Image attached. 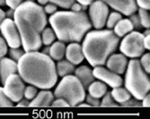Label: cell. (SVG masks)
<instances>
[{
  "instance_id": "74e56055",
  "label": "cell",
  "mask_w": 150,
  "mask_h": 119,
  "mask_svg": "<svg viewBox=\"0 0 150 119\" xmlns=\"http://www.w3.org/2000/svg\"><path fill=\"white\" fill-rule=\"evenodd\" d=\"M44 12L46 13V14H50V15H52L54 14L55 12H57V6L55 4L53 3H48L45 5V7L43 8Z\"/></svg>"
},
{
  "instance_id": "cb8c5ba5",
  "label": "cell",
  "mask_w": 150,
  "mask_h": 119,
  "mask_svg": "<svg viewBox=\"0 0 150 119\" xmlns=\"http://www.w3.org/2000/svg\"><path fill=\"white\" fill-rule=\"evenodd\" d=\"M103 100L101 102V107L103 108H117L119 107V104L113 99L111 92H106L103 96Z\"/></svg>"
},
{
  "instance_id": "bcb514c9",
  "label": "cell",
  "mask_w": 150,
  "mask_h": 119,
  "mask_svg": "<svg viewBox=\"0 0 150 119\" xmlns=\"http://www.w3.org/2000/svg\"><path fill=\"white\" fill-rule=\"evenodd\" d=\"M50 2V0H38V3L40 5H46Z\"/></svg>"
},
{
  "instance_id": "2e32d148",
  "label": "cell",
  "mask_w": 150,
  "mask_h": 119,
  "mask_svg": "<svg viewBox=\"0 0 150 119\" xmlns=\"http://www.w3.org/2000/svg\"><path fill=\"white\" fill-rule=\"evenodd\" d=\"M17 72V62L10 58L0 59V78L2 84L5 83L6 78L13 73Z\"/></svg>"
},
{
  "instance_id": "60d3db41",
  "label": "cell",
  "mask_w": 150,
  "mask_h": 119,
  "mask_svg": "<svg viewBox=\"0 0 150 119\" xmlns=\"http://www.w3.org/2000/svg\"><path fill=\"white\" fill-rule=\"evenodd\" d=\"M142 105L143 107H149V105H150V96H149V93H147L142 99Z\"/></svg>"
},
{
  "instance_id": "277c9868",
  "label": "cell",
  "mask_w": 150,
  "mask_h": 119,
  "mask_svg": "<svg viewBox=\"0 0 150 119\" xmlns=\"http://www.w3.org/2000/svg\"><path fill=\"white\" fill-rule=\"evenodd\" d=\"M85 36L82 50L85 58L93 67L104 65L120 43V37L112 29L90 31Z\"/></svg>"
},
{
  "instance_id": "9a60e30c",
  "label": "cell",
  "mask_w": 150,
  "mask_h": 119,
  "mask_svg": "<svg viewBox=\"0 0 150 119\" xmlns=\"http://www.w3.org/2000/svg\"><path fill=\"white\" fill-rule=\"evenodd\" d=\"M54 100V95L49 90H42L38 92L37 95L30 102L29 107L32 108H47L50 107Z\"/></svg>"
},
{
  "instance_id": "f6af8a7d",
  "label": "cell",
  "mask_w": 150,
  "mask_h": 119,
  "mask_svg": "<svg viewBox=\"0 0 150 119\" xmlns=\"http://www.w3.org/2000/svg\"><path fill=\"white\" fill-rule=\"evenodd\" d=\"M6 18V13L0 8V24H2V22L4 21V19Z\"/></svg>"
},
{
  "instance_id": "d6a6232c",
  "label": "cell",
  "mask_w": 150,
  "mask_h": 119,
  "mask_svg": "<svg viewBox=\"0 0 150 119\" xmlns=\"http://www.w3.org/2000/svg\"><path fill=\"white\" fill-rule=\"evenodd\" d=\"M120 105H122V107H127V108H135V107H141L142 104L140 102H139L138 99H131V98L127 100L126 102L120 104Z\"/></svg>"
},
{
  "instance_id": "7c38bea8",
  "label": "cell",
  "mask_w": 150,
  "mask_h": 119,
  "mask_svg": "<svg viewBox=\"0 0 150 119\" xmlns=\"http://www.w3.org/2000/svg\"><path fill=\"white\" fill-rule=\"evenodd\" d=\"M107 6L114 10L121 13L124 16H129L138 11V6L136 0H102Z\"/></svg>"
},
{
  "instance_id": "f35d334b",
  "label": "cell",
  "mask_w": 150,
  "mask_h": 119,
  "mask_svg": "<svg viewBox=\"0 0 150 119\" xmlns=\"http://www.w3.org/2000/svg\"><path fill=\"white\" fill-rule=\"evenodd\" d=\"M136 3H137L138 6L141 8L146 9V10H149L150 8V0H136Z\"/></svg>"
},
{
  "instance_id": "f1b7e54d",
  "label": "cell",
  "mask_w": 150,
  "mask_h": 119,
  "mask_svg": "<svg viewBox=\"0 0 150 119\" xmlns=\"http://www.w3.org/2000/svg\"><path fill=\"white\" fill-rule=\"evenodd\" d=\"M24 51L21 50L20 47L19 48H10L9 50V55L11 57L12 60H13L15 61H18L20 60V58L24 54Z\"/></svg>"
},
{
  "instance_id": "8992f818",
  "label": "cell",
  "mask_w": 150,
  "mask_h": 119,
  "mask_svg": "<svg viewBox=\"0 0 150 119\" xmlns=\"http://www.w3.org/2000/svg\"><path fill=\"white\" fill-rule=\"evenodd\" d=\"M53 95L57 98L66 100L70 107H76L80 103L84 102L86 89L78 78L71 74L63 77Z\"/></svg>"
},
{
  "instance_id": "ac0fdd59",
  "label": "cell",
  "mask_w": 150,
  "mask_h": 119,
  "mask_svg": "<svg viewBox=\"0 0 150 119\" xmlns=\"http://www.w3.org/2000/svg\"><path fill=\"white\" fill-rule=\"evenodd\" d=\"M114 33L118 37H123L133 31L134 27L129 19H120L113 28Z\"/></svg>"
},
{
  "instance_id": "30bf717a",
  "label": "cell",
  "mask_w": 150,
  "mask_h": 119,
  "mask_svg": "<svg viewBox=\"0 0 150 119\" xmlns=\"http://www.w3.org/2000/svg\"><path fill=\"white\" fill-rule=\"evenodd\" d=\"M0 31L10 48H19L22 45L21 37L15 21L11 18H5L0 24Z\"/></svg>"
},
{
  "instance_id": "83f0119b",
  "label": "cell",
  "mask_w": 150,
  "mask_h": 119,
  "mask_svg": "<svg viewBox=\"0 0 150 119\" xmlns=\"http://www.w3.org/2000/svg\"><path fill=\"white\" fill-rule=\"evenodd\" d=\"M0 107L1 108L13 107V102L7 98L4 91V88L1 87H0Z\"/></svg>"
},
{
  "instance_id": "4fadbf2b",
  "label": "cell",
  "mask_w": 150,
  "mask_h": 119,
  "mask_svg": "<svg viewBox=\"0 0 150 119\" xmlns=\"http://www.w3.org/2000/svg\"><path fill=\"white\" fill-rule=\"evenodd\" d=\"M107 69L116 74H123L128 66V60L124 54H112L106 61Z\"/></svg>"
},
{
  "instance_id": "8fae6325",
  "label": "cell",
  "mask_w": 150,
  "mask_h": 119,
  "mask_svg": "<svg viewBox=\"0 0 150 119\" xmlns=\"http://www.w3.org/2000/svg\"><path fill=\"white\" fill-rule=\"evenodd\" d=\"M93 74L95 78H98L99 81L103 83L109 85L111 88L121 87L123 81L119 74H116L110 70L105 69L103 66H96L93 71Z\"/></svg>"
},
{
  "instance_id": "5bb4252c",
  "label": "cell",
  "mask_w": 150,
  "mask_h": 119,
  "mask_svg": "<svg viewBox=\"0 0 150 119\" xmlns=\"http://www.w3.org/2000/svg\"><path fill=\"white\" fill-rule=\"evenodd\" d=\"M65 55L67 60L74 65L80 64L85 59L82 46L78 43H72L66 47Z\"/></svg>"
},
{
  "instance_id": "ee69618b",
  "label": "cell",
  "mask_w": 150,
  "mask_h": 119,
  "mask_svg": "<svg viewBox=\"0 0 150 119\" xmlns=\"http://www.w3.org/2000/svg\"><path fill=\"white\" fill-rule=\"evenodd\" d=\"M78 3H80L81 5H84V6H88L90 5L92 2H93L94 0H76Z\"/></svg>"
},
{
  "instance_id": "d6986e66",
  "label": "cell",
  "mask_w": 150,
  "mask_h": 119,
  "mask_svg": "<svg viewBox=\"0 0 150 119\" xmlns=\"http://www.w3.org/2000/svg\"><path fill=\"white\" fill-rule=\"evenodd\" d=\"M66 51V46L62 42H55L51 44L50 47V52L49 55L52 60L55 61H60L65 56Z\"/></svg>"
},
{
  "instance_id": "44dd1931",
  "label": "cell",
  "mask_w": 150,
  "mask_h": 119,
  "mask_svg": "<svg viewBox=\"0 0 150 119\" xmlns=\"http://www.w3.org/2000/svg\"><path fill=\"white\" fill-rule=\"evenodd\" d=\"M75 65L72 64L69 61H59V62L56 65V71L58 76L65 77L67 75H71L75 71Z\"/></svg>"
},
{
  "instance_id": "1f68e13d",
  "label": "cell",
  "mask_w": 150,
  "mask_h": 119,
  "mask_svg": "<svg viewBox=\"0 0 150 119\" xmlns=\"http://www.w3.org/2000/svg\"><path fill=\"white\" fill-rule=\"evenodd\" d=\"M86 101L87 102V104L90 105V107H93V108H98L101 107V102L100 99L97 98H94L93 96H91L90 94L86 96Z\"/></svg>"
},
{
  "instance_id": "f546056e",
  "label": "cell",
  "mask_w": 150,
  "mask_h": 119,
  "mask_svg": "<svg viewBox=\"0 0 150 119\" xmlns=\"http://www.w3.org/2000/svg\"><path fill=\"white\" fill-rule=\"evenodd\" d=\"M50 3L55 4L65 9H70L71 6L76 2V0H50Z\"/></svg>"
},
{
  "instance_id": "ffe728a7",
  "label": "cell",
  "mask_w": 150,
  "mask_h": 119,
  "mask_svg": "<svg viewBox=\"0 0 150 119\" xmlns=\"http://www.w3.org/2000/svg\"><path fill=\"white\" fill-rule=\"evenodd\" d=\"M89 94L94 98H100L107 92V86L103 81H93L87 88Z\"/></svg>"
},
{
  "instance_id": "7dc6e473",
  "label": "cell",
  "mask_w": 150,
  "mask_h": 119,
  "mask_svg": "<svg viewBox=\"0 0 150 119\" xmlns=\"http://www.w3.org/2000/svg\"><path fill=\"white\" fill-rule=\"evenodd\" d=\"M78 105V107H80V108H84V107H86V108H90V105L86 103H83V102H82V103H80L79 105Z\"/></svg>"
},
{
  "instance_id": "7402d4cb",
  "label": "cell",
  "mask_w": 150,
  "mask_h": 119,
  "mask_svg": "<svg viewBox=\"0 0 150 119\" xmlns=\"http://www.w3.org/2000/svg\"><path fill=\"white\" fill-rule=\"evenodd\" d=\"M111 94H112L113 99L119 105L126 102L127 100H129L131 98V94L129 93V92L126 88H121V87L113 88L112 91L111 92Z\"/></svg>"
},
{
  "instance_id": "6da1fadb",
  "label": "cell",
  "mask_w": 150,
  "mask_h": 119,
  "mask_svg": "<svg viewBox=\"0 0 150 119\" xmlns=\"http://www.w3.org/2000/svg\"><path fill=\"white\" fill-rule=\"evenodd\" d=\"M13 21L19 31L23 51L40 50L42 45V33L48 23L43 8L33 1H25L15 10Z\"/></svg>"
},
{
  "instance_id": "c3c4849f",
  "label": "cell",
  "mask_w": 150,
  "mask_h": 119,
  "mask_svg": "<svg viewBox=\"0 0 150 119\" xmlns=\"http://www.w3.org/2000/svg\"><path fill=\"white\" fill-rule=\"evenodd\" d=\"M6 4V0H0V6H4Z\"/></svg>"
},
{
  "instance_id": "7bdbcfd3",
  "label": "cell",
  "mask_w": 150,
  "mask_h": 119,
  "mask_svg": "<svg viewBox=\"0 0 150 119\" xmlns=\"http://www.w3.org/2000/svg\"><path fill=\"white\" fill-rule=\"evenodd\" d=\"M144 46L146 50H149L150 48V35L144 36Z\"/></svg>"
},
{
  "instance_id": "4316f807",
  "label": "cell",
  "mask_w": 150,
  "mask_h": 119,
  "mask_svg": "<svg viewBox=\"0 0 150 119\" xmlns=\"http://www.w3.org/2000/svg\"><path fill=\"white\" fill-rule=\"evenodd\" d=\"M38 93V90H37V88L31 85V86H28L24 88V92H23V97L28 99V100H32L35 98V96L37 95Z\"/></svg>"
},
{
  "instance_id": "681fc988",
  "label": "cell",
  "mask_w": 150,
  "mask_h": 119,
  "mask_svg": "<svg viewBox=\"0 0 150 119\" xmlns=\"http://www.w3.org/2000/svg\"><path fill=\"white\" fill-rule=\"evenodd\" d=\"M27 1H34V0H27Z\"/></svg>"
},
{
  "instance_id": "5b68a950",
  "label": "cell",
  "mask_w": 150,
  "mask_h": 119,
  "mask_svg": "<svg viewBox=\"0 0 150 119\" xmlns=\"http://www.w3.org/2000/svg\"><path fill=\"white\" fill-rule=\"evenodd\" d=\"M125 88L138 100H141L150 90V81L142 68L140 61L132 59L128 62L125 75Z\"/></svg>"
},
{
  "instance_id": "ba28073f",
  "label": "cell",
  "mask_w": 150,
  "mask_h": 119,
  "mask_svg": "<svg viewBox=\"0 0 150 119\" xmlns=\"http://www.w3.org/2000/svg\"><path fill=\"white\" fill-rule=\"evenodd\" d=\"M3 85L6 95L12 102L17 103L22 98H23L25 86L20 75L16 73L9 75Z\"/></svg>"
},
{
  "instance_id": "52a82bcc",
  "label": "cell",
  "mask_w": 150,
  "mask_h": 119,
  "mask_svg": "<svg viewBox=\"0 0 150 119\" xmlns=\"http://www.w3.org/2000/svg\"><path fill=\"white\" fill-rule=\"evenodd\" d=\"M120 50L122 54L131 59H137L142 56L146 50L144 46V35L137 31L130 32L121 41Z\"/></svg>"
},
{
  "instance_id": "4dcf8cb0",
  "label": "cell",
  "mask_w": 150,
  "mask_h": 119,
  "mask_svg": "<svg viewBox=\"0 0 150 119\" xmlns=\"http://www.w3.org/2000/svg\"><path fill=\"white\" fill-rule=\"evenodd\" d=\"M140 63H141V66L144 69V71L146 73H149L150 72V64H149L150 63V54L149 53L144 54L141 58Z\"/></svg>"
},
{
  "instance_id": "d4e9b609",
  "label": "cell",
  "mask_w": 150,
  "mask_h": 119,
  "mask_svg": "<svg viewBox=\"0 0 150 119\" xmlns=\"http://www.w3.org/2000/svg\"><path fill=\"white\" fill-rule=\"evenodd\" d=\"M138 11H139V15L138 16L139 17L141 25L143 26V27L148 29L150 27V18H149L148 10L139 7V8H138Z\"/></svg>"
},
{
  "instance_id": "603a6c76",
  "label": "cell",
  "mask_w": 150,
  "mask_h": 119,
  "mask_svg": "<svg viewBox=\"0 0 150 119\" xmlns=\"http://www.w3.org/2000/svg\"><path fill=\"white\" fill-rule=\"evenodd\" d=\"M56 39V34L52 28L45 27L42 33V43L46 46H49L54 43Z\"/></svg>"
},
{
  "instance_id": "9c48e42d",
  "label": "cell",
  "mask_w": 150,
  "mask_h": 119,
  "mask_svg": "<svg viewBox=\"0 0 150 119\" xmlns=\"http://www.w3.org/2000/svg\"><path fill=\"white\" fill-rule=\"evenodd\" d=\"M108 16L109 7L102 0H94L90 4V22L95 29H102L104 27Z\"/></svg>"
},
{
  "instance_id": "ab89813d",
  "label": "cell",
  "mask_w": 150,
  "mask_h": 119,
  "mask_svg": "<svg viewBox=\"0 0 150 119\" xmlns=\"http://www.w3.org/2000/svg\"><path fill=\"white\" fill-rule=\"evenodd\" d=\"M71 11L73 12H81L82 10H86V6H84V5H81L80 3H74L71 7H70Z\"/></svg>"
},
{
  "instance_id": "3957f363",
  "label": "cell",
  "mask_w": 150,
  "mask_h": 119,
  "mask_svg": "<svg viewBox=\"0 0 150 119\" xmlns=\"http://www.w3.org/2000/svg\"><path fill=\"white\" fill-rule=\"evenodd\" d=\"M56 37L60 42L79 43L83 40L92 24L85 12H55L49 19Z\"/></svg>"
},
{
  "instance_id": "b9f144b4",
  "label": "cell",
  "mask_w": 150,
  "mask_h": 119,
  "mask_svg": "<svg viewBox=\"0 0 150 119\" xmlns=\"http://www.w3.org/2000/svg\"><path fill=\"white\" fill-rule=\"evenodd\" d=\"M29 105H30V102H29V100L28 99H21L19 102H17V107L19 108V107H29Z\"/></svg>"
},
{
  "instance_id": "e0dca14e",
  "label": "cell",
  "mask_w": 150,
  "mask_h": 119,
  "mask_svg": "<svg viewBox=\"0 0 150 119\" xmlns=\"http://www.w3.org/2000/svg\"><path fill=\"white\" fill-rule=\"evenodd\" d=\"M74 73L76 74V77L78 78V81L83 85L85 89H87L88 86L94 81V76L93 74V71L86 65H83L78 67L76 70H75Z\"/></svg>"
},
{
  "instance_id": "7a4b0ae2",
  "label": "cell",
  "mask_w": 150,
  "mask_h": 119,
  "mask_svg": "<svg viewBox=\"0 0 150 119\" xmlns=\"http://www.w3.org/2000/svg\"><path fill=\"white\" fill-rule=\"evenodd\" d=\"M17 72L24 82L42 89L51 88L58 81L53 60L38 51L24 52L17 61Z\"/></svg>"
},
{
  "instance_id": "e575fe53",
  "label": "cell",
  "mask_w": 150,
  "mask_h": 119,
  "mask_svg": "<svg viewBox=\"0 0 150 119\" xmlns=\"http://www.w3.org/2000/svg\"><path fill=\"white\" fill-rule=\"evenodd\" d=\"M129 20L131 21L132 24H133V27L136 28V29H140L141 28V23H140V20H139V17L138 15H135V14H132L129 16Z\"/></svg>"
},
{
  "instance_id": "d590c367",
  "label": "cell",
  "mask_w": 150,
  "mask_h": 119,
  "mask_svg": "<svg viewBox=\"0 0 150 119\" xmlns=\"http://www.w3.org/2000/svg\"><path fill=\"white\" fill-rule=\"evenodd\" d=\"M51 107L53 108H62V107H69V103L63 98H57L56 100H53Z\"/></svg>"
},
{
  "instance_id": "484cf974",
  "label": "cell",
  "mask_w": 150,
  "mask_h": 119,
  "mask_svg": "<svg viewBox=\"0 0 150 119\" xmlns=\"http://www.w3.org/2000/svg\"><path fill=\"white\" fill-rule=\"evenodd\" d=\"M120 19H122V16L119 12H112V14L108 16L105 25L108 29H112Z\"/></svg>"
},
{
  "instance_id": "836d02e7",
  "label": "cell",
  "mask_w": 150,
  "mask_h": 119,
  "mask_svg": "<svg viewBox=\"0 0 150 119\" xmlns=\"http://www.w3.org/2000/svg\"><path fill=\"white\" fill-rule=\"evenodd\" d=\"M7 43L5 41V39L0 37V59L5 57V55L7 53Z\"/></svg>"
},
{
  "instance_id": "8d00e7d4",
  "label": "cell",
  "mask_w": 150,
  "mask_h": 119,
  "mask_svg": "<svg viewBox=\"0 0 150 119\" xmlns=\"http://www.w3.org/2000/svg\"><path fill=\"white\" fill-rule=\"evenodd\" d=\"M22 3H23V0H6V5L12 10H16Z\"/></svg>"
}]
</instances>
